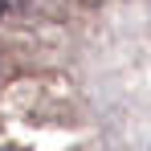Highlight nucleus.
I'll return each instance as SVG.
<instances>
[{"instance_id": "nucleus-1", "label": "nucleus", "mask_w": 151, "mask_h": 151, "mask_svg": "<svg viewBox=\"0 0 151 151\" xmlns=\"http://www.w3.org/2000/svg\"><path fill=\"white\" fill-rule=\"evenodd\" d=\"M0 17H4V0H0Z\"/></svg>"}]
</instances>
